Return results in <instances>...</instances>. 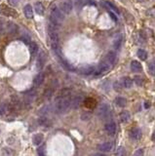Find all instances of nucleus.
<instances>
[{
  "mask_svg": "<svg viewBox=\"0 0 155 156\" xmlns=\"http://www.w3.org/2000/svg\"><path fill=\"white\" fill-rule=\"evenodd\" d=\"M38 154L39 155H44L45 154V146H41L38 149Z\"/></svg>",
  "mask_w": 155,
  "mask_h": 156,
  "instance_id": "obj_32",
  "label": "nucleus"
},
{
  "mask_svg": "<svg viewBox=\"0 0 155 156\" xmlns=\"http://www.w3.org/2000/svg\"><path fill=\"white\" fill-rule=\"evenodd\" d=\"M134 81L136 82V84L138 86L144 85V79H142V77H141V76H135L134 77Z\"/></svg>",
  "mask_w": 155,
  "mask_h": 156,
  "instance_id": "obj_28",
  "label": "nucleus"
},
{
  "mask_svg": "<svg viewBox=\"0 0 155 156\" xmlns=\"http://www.w3.org/2000/svg\"><path fill=\"white\" fill-rule=\"evenodd\" d=\"M29 51H30V54L33 56L35 55L36 53H37L38 51V46H37V44L34 43V42H31L29 44Z\"/></svg>",
  "mask_w": 155,
  "mask_h": 156,
  "instance_id": "obj_23",
  "label": "nucleus"
},
{
  "mask_svg": "<svg viewBox=\"0 0 155 156\" xmlns=\"http://www.w3.org/2000/svg\"><path fill=\"white\" fill-rule=\"evenodd\" d=\"M148 71L151 75H155V61H150L148 64Z\"/></svg>",
  "mask_w": 155,
  "mask_h": 156,
  "instance_id": "obj_26",
  "label": "nucleus"
},
{
  "mask_svg": "<svg viewBox=\"0 0 155 156\" xmlns=\"http://www.w3.org/2000/svg\"><path fill=\"white\" fill-rule=\"evenodd\" d=\"M108 14H109V16H110V18L114 20V22H117V20H118V19H117V17H116V16L115 15H114L113 13H112V12H110V11H109L108 12Z\"/></svg>",
  "mask_w": 155,
  "mask_h": 156,
  "instance_id": "obj_31",
  "label": "nucleus"
},
{
  "mask_svg": "<svg viewBox=\"0 0 155 156\" xmlns=\"http://www.w3.org/2000/svg\"><path fill=\"white\" fill-rule=\"evenodd\" d=\"M142 137L141 130L138 128V127H135V128L131 129L130 131V138H131L133 141H140Z\"/></svg>",
  "mask_w": 155,
  "mask_h": 156,
  "instance_id": "obj_6",
  "label": "nucleus"
},
{
  "mask_svg": "<svg viewBox=\"0 0 155 156\" xmlns=\"http://www.w3.org/2000/svg\"><path fill=\"white\" fill-rule=\"evenodd\" d=\"M96 105H97V102H96L95 100H94V98H87L86 101H85V106L88 108H94L96 106Z\"/></svg>",
  "mask_w": 155,
  "mask_h": 156,
  "instance_id": "obj_21",
  "label": "nucleus"
},
{
  "mask_svg": "<svg viewBox=\"0 0 155 156\" xmlns=\"http://www.w3.org/2000/svg\"><path fill=\"white\" fill-rule=\"evenodd\" d=\"M105 131H107V133L109 135V136H114L116 133V124L115 122H108L105 124V127H104Z\"/></svg>",
  "mask_w": 155,
  "mask_h": 156,
  "instance_id": "obj_7",
  "label": "nucleus"
},
{
  "mask_svg": "<svg viewBox=\"0 0 155 156\" xmlns=\"http://www.w3.org/2000/svg\"><path fill=\"white\" fill-rule=\"evenodd\" d=\"M144 108H149V104H148V101H146L145 104H144Z\"/></svg>",
  "mask_w": 155,
  "mask_h": 156,
  "instance_id": "obj_35",
  "label": "nucleus"
},
{
  "mask_svg": "<svg viewBox=\"0 0 155 156\" xmlns=\"http://www.w3.org/2000/svg\"><path fill=\"white\" fill-rule=\"evenodd\" d=\"M50 22H53L57 24H59L63 22L64 20V15L62 11L60 10V8L56 5H53L51 7V10H50Z\"/></svg>",
  "mask_w": 155,
  "mask_h": 156,
  "instance_id": "obj_2",
  "label": "nucleus"
},
{
  "mask_svg": "<svg viewBox=\"0 0 155 156\" xmlns=\"http://www.w3.org/2000/svg\"><path fill=\"white\" fill-rule=\"evenodd\" d=\"M122 85H123V87L127 88V89L132 88L133 87V80L130 77H124L123 79H122Z\"/></svg>",
  "mask_w": 155,
  "mask_h": 156,
  "instance_id": "obj_16",
  "label": "nucleus"
},
{
  "mask_svg": "<svg viewBox=\"0 0 155 156\" xmlns=\"http://www.w3.org/2000/svg\"><path fill=\"white\" fill-rule=\"evenodd\" d=\"M104 3H105V5H107L108 8H110V9H112L114 12H116L117 14H119V10H118V9H117V7H116V6H114L111 2H109V1H104Z\"/></svg>",
  "mask_w": 155,
  "mask_h": 156,
  "instance_id": "obj_27",
  "label": "nucleus"
},
{
  "mask_svg": "<svg viewBox=\"0 0 155 156\" xmlns=\"http://www.w3.org/2000/svg\"><path fill=\"white\" fill-rule=\"evenodd\" d=\"M142 154H144V150H142V148L138 149L136 152H135V155H142Z\"/></svg>",
  "mask_w": 155,
  "mask_h": 156,
  "instance_id": "obj_34",
  "label": "nucleus"
},
{
  "mask_svg": "<svg viewBox=\"0 0 155 156\" xmlns=\"http://www.w3.org/2000/svg\"><path fill=\"white\" fill-rule=\"evenodd\" d=\"M23 13H24V16H26V19L31 20L32 18H33V10H32L31 5L27 4V5L24 6V8H23Z\"/></svg>",
  "mask_w": 155,
  "mask_h": 156,
  "instance_id": "obj_10",
  "label": "nucleus"
},
{
  "mask_svg": "<svg viewBox=\"0 0 155 156\" xmlns=\"http://www.w3.org/2000/svg\"><path fill=\"white\" fill-rule=\"evenodd\" d=\"M138 2H142V1H144V0H138Z\"/></svg>",
  "mask_w": 155,
  "mask_h": 156,
  "instance_id": "obj_37",
  "label": "nucleus"
},
{
  "mask_svg": "<svg viewBox=\"0 0 155 156\" xmlns=\"http://www.w3.org/2000/svg\"><path fill=\"white\" fill-rule=\"evenodd\" d=\"M151 139H152V141H153V142H155V131H154L153 134H152V137H151Z\"/></svg>",
  "mask_w": 155,
  "mask_h": 156,
  "instance_id": "obj_36",
  "label": "nucleus"
},
{
  "mask_svg": "<svg viewBox=\"0 0 155 156\" xmlns=\"http://www.w3.org/2000/svg\"><path fill=\"white\" fill-rule=\"evenodd\" d=\"M71 105V98L68 96H60L55 101V110L57 113H64Z\"/></svg>",
  "mask_w": 155,
  "mask_h": 156,
  "instance_id": "obj_1",
  "label": "nucleus"
},
{
  "mask_svg": "<svg viewBox=\"0 0 155 156\" xmlns=\"http://www.w3.org/2000/svg\"><path fill=\"white\" fill-rule=\"evenodd\" d=\"M131 70L133 72H141L142 70L141 64L138 61H133L131 63Z\"/></svg>",
  "mask_w": 155,
  "mask_h": 156,
  "instance_id": "obj_11",
  "label": "nucleus"
},
{
  "mask_svg": "<svg viewBox=\"0 0 155 156\" xmlns=\"http://www.w3.org/2000/svg\"><path fill=\"white\" fill-rule=\"evenodd\" d=\"M81 101H82V100H81V98H75L74 100L71 101V105H72V108H78L79 105L81 104Z\"/></svg>",
  "mask_w": 155,
  "mask_h": 156,
  "instance_id": "obj_24",
  "label": "nucleus"
},
{
  "mask_svg": "<svg viewBox=\"0 0 155 156\" xmlns=\"http://www.w3.org/2000/svg\"><path fill=\"white\" fill-rule=\"evenodd\" d=\"M105 60H107V63H109L110 64H113L114 63H115V60H116V54H115V52H113V51L108 52L107 55V58H105Z\"/></svg>",
  "mask_w": 155,
  "mask_h": 156,
  "instance_id": "obj_15",
  "label": "nucleus"
},
{
  "mask_svg": "<svg viewBox=\"0 0 155 156\" xmlns=\"http://www.w3.org/2000/svg\"><path fill=\"white\" fill-rule=\"evenodd\" d=\"M5 113V106L3 105H0V115H3Z\"/></svg>",
  "mask_w": 155,
  "mask_h": 156,
  "instance_id": "obj_33",
  "label": "nucleus"
},
{
  "mask_svg": "<svg viewBox=\"0 0 155 156\" xmlns=\"http://www.w3.org/2000/svg\"><path fill=\"white\" fill-rule=\"evenodd\" d=\"M34 9H35L36 14H38L40 16H43L45 13V7L41 2H36L34 4Z\"/></svg>",
  "mask_w": 155,
  "mask_h": 156,
  "instance_id": "obj_12",
  "label": "nucleus"
},
{
  "mask_svg": "<svg viewBox=\"0 0 155 156\" xmlns=\"http://www.w3.org/2000/svg\"><path fill=\"white\" fill-rule=\"evenodd\" d=\"M60 10L64 14H69L72 11V2L70 0H60L59 2V6Z\"/></svg>",
  "mask_w": 155,
  "mask_h": 156,
  "instance_id": "obj_4",
  "label": "nucleus"
},
{
  "mask_svg": "<svg viewBox=\"0 0 155 156\" xmlns=\"http://www.w3.org/2000/svg\"><path fill=\"white\" fill-rule=\"evenodd\" d=\"M44 52H40L39 55L37 57V60H36V68L38 69V70H41L43 65H44V63H45V60H46V57H45Z\"/></svg>",
  "mask_w": 155,
  "mask_h": 156,
  "instance_id": "obj_8",
  "label": "nucleus"
},
{
  "mask_svg": "<svg viewBox=\"0 0 155 156\" xmlns=\"http://www.w3.org/2000/svg\"><path fill=\"white\" fill-rule=\"evenodd\" d=\"M109 69H110V64L107 63V61H101L99 65V67H98L97 70H95L94 73H95L96 76H101V75L107 74V73L109 71Z\"/></svg>",
  "mask_w": 155,
  "mask_h": 156,
  "instance_id": "obj_3",
  "label": "nucleus"
},
{
  "mask_svg": "<svg viewBox=\"0 0 155 156\" xmlns=\"http://www.w3.org/2000/svg\"><path fill=\"white\" fill-rule=\"evenodd\" d=\"M0 12H1V13L3 15H5V16H10V15H13V14L16 15L15 11L13 9H10L9 7H7L5 5H3V6L0 7Z\"/></svg>",
  "mask_w": 155,
  "mask_h": 156,
  "instance_id": "obj_14",
  "label": "nucleus"
},
{
  "mask_svg": "<svg viewBox=\"0 0 155 156\" xmlns=\"http://www.w3.org/2000/svg\"><path fill=\"white\" fill-rule=\"evenodd\" d=\"M43 139H44V136L41 133H38L34 135L33 138H32V142H33L34 145H39L43 142Z\"/></svg>",
  "mask_w": 155,
  "mask_h": 156,
  "instance_id": "obj_13",
  "label": "nucleus"
},
{
  "mask_svg": "<svg viewBox=\"0 0 155 156\" xmlns=\"http://www.w3.org/2000/svg\"><path fill=\"white\" fill-rule=\"evenodd\" d=\"M115 104L116 105L119 106V108H124L126 104H127V101H126V98L123 97H117L115 98Z\"/></svg>",
  "mask_w": 155,
  "mask_h": 156,
  "instance_id": "obj_20",
  "label": "nucleus"
},
{
  "mask_svg": "<svg viewBox=\"0 0 155 156\" xmlns=\"http://www.w3.org/2000/svg\"><path fill=\"white\" fill-rule=\"evenodd\" d=\"M113 145H114L112 142H105L99 145V150L103 151V152H108L113 149Z\"/></svg>",
  "mask_w": 155,
  "mask_h": 156,
  "instance_id": "obj_9",
  "label": "nucleus"
},
{
  "mask_svg": "<svg viewBox=\"0 0 155 156\" xmlns=\"http://www.w3.org/2000/svg\"><path fill=\"white\" fill-rule=\"evenodd\" d=\"M126 154V151H125V148L124 147H118V149L116 151V155H125Z\"/></svg>",
  "mask_w": 155,
  "mask_h": 156,
  "instance_id": "obj_29",
  "label": "nucleus"
},
{
  "mask_svg": "<svg viewBox=\"0 0 155 156\" xmlns=\"http://www.w3.org/2000/svg\"><path fill=\"white\" fill-rule=\"evenodd\" d=\"M110 114V108L107 104H103L99 108V111H98V116L101 119H105L107 118L108 115Z\"/></svg>",
  "mask_w": 155,
  "mask_h": 156,
  "instance_id": "obj_5",
  "label": "nucleus"
},
{
  "mask_svg": "<svg viewBox=\"0 0 155 156\" xmlns=\"http://www.w3.org/2000/svg\"><path fill=\"white\" fill-rule=\"evenodd\" d=\"M43 81H44V74L42 72H39L34 79V85L36 86V87H38V86H40L43 83Z\"/></svg>",
  "mask_w": 155,
  "mask_h": 156,
  "instance_id": "obj_18",
  "label": "nucleus"
},
{
  "mask_svg": "<svg viewBox=\"0 0 155 156\" xmlns=\"http://www.w3.org/2000/svg\"><path fill=\"white\" fill-rule=\"evenodd\" d=\"M81 72H82L83 74L89 75V74H91V73H94V72H95V68H94L93 67H87L83 68L82 70H81Z\"/></svg>",
  "mask_w": 155,
  "mask_h": 156,
  "instance_id": "obj_25",
  "label": "nucleus"
},
{
  "mask_svg": "<svg viewBox=\"0 0 155 156\" xmlns=\"http://www.w3.org/2000/svg\"><path fill=\"white\" fill-rule=\"evenodd\" d=\"M137 55H138V59H140L141 61H145L148 57L147 52H146L145 50H144V49H138V52H137Z\"/></svg>",
  "mask_w": 155,
  "mask_h": 156,
  "instance_id": "obj_19",
  "label": "nucleus"
},
{
  "mask_svg": "<svg viewBox=\"0 0 155 156\" xmlns=\"http://www.w3.org/2000/svg\"><path fill=\"white\" fill-rule=\"evenodd\" d=\"M122 41H123V37H122L121 34H118L115 38H114L113 41V46L115 49H120L121 47V44H122Z\"/></svg>",
  "mask_w": 155,
  "mask_h": 156,
  "instance_id": "obj_17",
  "label": "nucleus"
},
{
  "mask_svg": "<svg viewBox=\"0 0 155 156\" xmlns=\"http://www.w3.org/2000/svg\"><path fill=\"white\" fill-rule=\"evenodd\" d=\"M119 117L122 122H127L130 119V112L127 111V110H123V111L120 113Z\"/></svg>",
  "mask_w": 155,
  "mask_h": 156,
  "instance_id": "obj_22",
  "label": "nucleus"
},
{
  "mask_svg": "<svg viewBox=\"0 0 155 156\" xmlns=\"http://www.w3.org/2000/svg\"><path fill=\"white\" fill-rule=\"evenodd\" d=\"M7 1L9 2L10 5H12L13 7H15V6H17L18 4H19V1H20V0H7Z\"/></svg>",
  "mask_w": 155,
  "mask_h": 156,
  "instance_id": "obj_30",
  "label": "nucleus"
}]
</instances>
